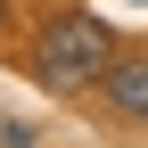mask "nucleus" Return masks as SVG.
<instances>
[{"label": "nucleus", "instance_id": "2", "mask_svg": "<svg viewBox=\"0 0 148 148\" xmlns=\"http://www.w3.org/2000/svg\"><path fill=\"white\" fill-rule=\"evenodd\" d=\"M99 90L115 99V115H132V123H148V58H115Z\"/></svg>", "mask_w": 148, "mask_h": 148}, {"label": "nucleus", "instance_id": "1", "mask_svg": "<svg viewBox=\"0 0 148 148\" xmlns=\"http://www.w3.org/2000/svg\"><path fill=\"white\" fill-rule=\"evenodd\" d=\"M107 66H115V33L99 16H49L41 41H33V82H49V90L107 82Z\"/></svg>", "mask_w": 148, "mask_h": 148}]
</instances>
